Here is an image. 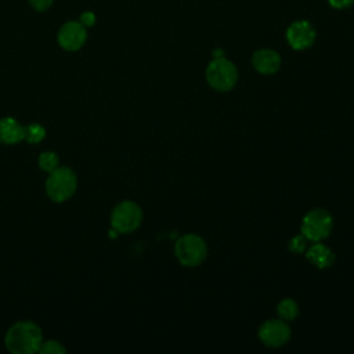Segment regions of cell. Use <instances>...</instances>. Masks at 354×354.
Here are the masks:
<instances>
[{"label":"cell","instance_id":"6da1fadb","mask_svg":"<svg viewBox=\"0 0 354 354\" xmlns=\"http://www.w3.org/2000/svg\"><path fill=\"white\" fill-rule=\"evenodd\" d=\"M6 347L14 354H32L43 343L41 329L30 321L14 324L6 333Z\"/></svg>","mask_w":354,"mask_h":354},{"label":"cell","instance_id":"7a4b0ae2","mask_svg":"<svg viewBox=\"0 0 354 354\" xmlns=\"http://www.w3.org/2000/svg\"><path fill=\"white\" fill-rule=\"evenodd\" d=\"M206 80L216 91H230L238 82L236 66L224 57H214L206 68Z\"/></svg>","mask_w":354,"mask_h":354},{"label":"cell","instance_id":"3957f363","mask_svg":"<svg viewBox=\"0 0 354 354\" xmlns=\"http://www.w3.org/2000/svg\"><path fill=\"white\" fill-rule=\"evenodd\" d=\"M174 254L181 266L196 267L207 256L206 242L196 234H185L174 245Z\"/></svg>","mask_w":354,"mask_h":354},{"label":"cell","instance_id":"277c9868","mask_svg":"<svg viewBox=\"0 0 354 354\" xmlns=\"http://www.w3.org/2000/svg\"><path fill=\"white\" fill-rule=\"evenodd\" d=\"M77 185V178L73 170L69 167H57L53 170L46 181V191L47 195L51 198L54 202H65L69 199Z\"/></svg>","mask_w":354,"mask_h":354},{"label":"cell","instance_id":"5b68a950","mask_svg":"<svg viewBox=\"0 0 354 354\" xmlns=\"http://www.w3.org/2000/svg\"><path fill=\"white\" fill-rule=\"evenodd\" d=\"M333 227V218L332 214L322 207H315L308 210L303 220L300 231L307 238V241L319 242L325 239Z\"/></svg>","mask_w":354,"mask_h":354},{"label":"cell","instance_id":"8992f818","mask_svg":"<svg viewBox=\"0 0 354 354\" xmlns=\"http://www.w3.org/2000/svg\"><path fill=\"white\" fill-rule=\"evenodd\" d=\"M142 220L141 207L133 201H123L118 203L111 213V224L116 232L129 234L133 232Z\"/></svg>","mask_w":354,"mask_h":354},{"label":"cell","instance_id":"52a82bcc","mask_svg":"<svg viewBox=\"0 0 354 354\" xmlns=\"http://www.w3.org/2000/svg\"><path fill=\"white\" fill-rule=\"evenodd\" d=\"M259 339L267 347H281L290 339V328L283 319H267L259 328Z\"/></svg>","mask_w":354,"mask_h":354},{"label":"cell","instance_id":"ba28073f","mask_svg":"<svg viewBox=\"0 0 354 354\" xmlns=\"http://www.w3.org/2000/svg\"><path fill=\"white\" fill-rule=\"evenodd\" d=\"M317 32L308 21H295L286 29V40L293 50H306L315 41Z\"/></svg>","mask_w":354,"mask_h":354},{"label":"cell","instance_id":"9c48e42d","mask_svg":"<svg viewBox=\"0 0 354 354\" xmlns=\"http://www.w3.org/2000/svg\"><path fill=\"white\" fill-rule=\"evenodd\" d=\"M86 37V26H83L77 21H69L64 24L58 32V43L62 48L68 51L79 50L84 44Z\"/></svg>","mask_w":354,"mask_h":354},{"label":"cell","instance_id":"30bf717a","mask_svg":"<svg viewBox=\"0 0 354 354\" xmlns=\"http://www.w3.org/2000/svg\"><path fill=\"white\" fill-rule=\"evenodd\" d=\"M281 62V55L271 48H260L252 55V65L261 75H272L278 72Z\"/></svg>","mask_w":354,"mask_h":354},{"label":"cell","instance_id":"8fae6325","mask_svg":"<svg viewBox=\"0 0 354 354\" xmlns=\"http://www.w3.org/2000/svg\"><path fill=\"white\" fill-rule=\"evenodd\" d=\"M306 259L313 266L322 270V268H329L335 263L336 256L332 252V249H329L326 245L321 243V241H319V242H314V245H311L307 249Z\"/></svg>","mask_w":354,"mask_h":354},{"label":"cell","instance_id":"7c38bea8","mask_svg":"<svg viewBox=\"0 0 354 354\" xmlns=\"http://www.w3.org/2000/svg\"><path fill=\"white\" fill-rule=\"evenodd\" d=\"M24 140V127L14 118L0 119V142L17 144Z\"/></svg>","mask_w":354,"mask_h":354},{"label":"cell","instance_id":"4fadbf2b","mask_svg":"<svg viewBox=\"0 0 354 354\" xmlns=\"http://www.w3.org/2000/svg\"><path fill=\"white\" fill-rule=\"evenodd\" d=\"M277 313L279 315L281 319L283 321H293L297 314H299V306L297 303L293 300V299H283L278 303V307H277Z\"/></svg>","mask_w":354,"mask_h":354},{"label":"cell","instance_id":"5bb4252c","mask_svg":"<svg viewBox=\"0 0 354 354\" xmlns=\"http://www.w3.org/2000/svg\"><path fill=\"white\" fill-rule=\"evenodd\" d=\"M46 137V130L39 123H30L24 127V140H26L30 144L40 142Z\"/></svg>","mask_w":354,"mask_h":354},{"label":"cell","instance_id":"9a60e30c","mask_svg":"<svg viewBox=\"0 0 354 354\" xmlns=\"http://www.w3.org/2000/svg\"><path fill=\"white\" fill-rule=\"evenodd\" d=\"M58 165H59V159H58V155L55 152L47 151V152L40 153L39 166H40L41 170L51 173L53 170H55L58 167Z\"/></svg>","mask_w":354,"mask_h":354},{"label":"cell","instance_id":"2e32d148","mask_svg":"<svg viewBox=\"0 0 354 354\" xmlns=\"http://www.w3.org/2000/svg\"><path fill=\"white\" fill-rule=\"evenodd\" d=\"M39 351L41 354H59V353H65L66 348L57 340H47L41 343Z\"/></svg>","mask_w":354,"mask_h":354},{"label":"cell","instance_id":"e0dca14e","mask_svg":"<svg viewBox=\"0 0 354 354\" xmlns=\"http://www.w3.org/2000/svg\"><path fill=\"white\" fill-rule=\"evenodd\" d=\"M306 248H307V238L303 234L295 235L289 242V250L293 253L300 254L306 250Z\"/></svg>","mask_w":354,"mask_h":354},{"label":"cell","instance_id":"ac0fdd59","mask_svg":"<svg viewBox=\"0 0 354 354\" xmlns=\"http://www.w3.org/2000/svg\"><path fill=\"white\" fill-rule=\"evenodd\" d=\"M30 6L37 10V11H44L47 8H50V6L53 4V0H29Z\"/></svg>","mask_w":354,"mask_h":354},{"label":"cell","instance_id":"d6986e66","mask_svg":"<svg viewBox=\"0 0 354 354\" xmlns=\"http://www.w3.org/2000/svg\"><path fill=\"white\" fill-rule=\"evenodd\" d=\"M328 1L333 8H337V10H343L354 4V0H328Z\"/></svg>","mask_w":354,"mask_h":354},{"label":"cell","instance_id":"ffe728a7","mask_svg":"<svg viewBox=\"0 0 354 354\" xmlns=\"http://www.w3.org/2000/svg\"><path fill=\"white\" fill-rule=\"evenodd\" d=\"M94 21H95V17L93 12H83L80 17V24L83 26H93Z\"/></svg>","mask_w":354,"mask_h":354}]
</instances>
